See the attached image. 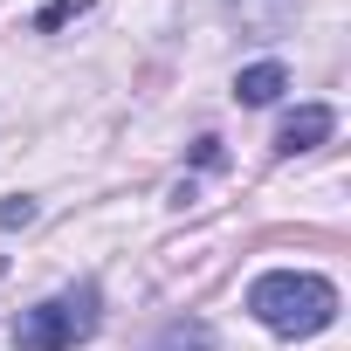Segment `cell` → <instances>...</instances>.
<instances>
[{"label":"cell","mask_w":351,"mask_h":351,"mask_svg":"<svg viewBox=\"0 0 351 351\" xmlns=\"http://www.w3.org/2000/svg\"><path fill=\"white\" fill-rule=\"evenodd\" d=\"M158 351H214V330H207V324H172V330L158 337Z\"/></svg>","instance_id":"obj_5"},{"label":"cell","mask_w":351,"mask_h":351,"mask_svg":"<svg viewBox=\"0 0 351 351\" xmlns=\"http://www.w3.org/2000/svg\"><path fill=\"white\" fill-rule=\"evenodd\" d=\"M97 303H104L97 282H83V289H62V296L21 310V324H14V351H76V344L97 330Z\"/></svg>","instance_id":"obj_2"},{"label":"cell","mask_w":351,"mask_h":351,"mask_svg":"<svg viewBox=\"0 0 351 351\" xmlns=\"http://www.w3.org/2000/svg\"><path fill=\"white\" fill-rule=\"evenodd\" d=\"M282 90H289V69H282V62H255V69L234 76V97H241V104H276Z\"/></svg>","instance_id":"obj_4"},{"label":"cell","mask_w":351,"mask_h":351,"mask_svg":"<svg viewBox=\"0 0 351 351\" xmlns=\"http://www.w3.org/2000/svg\"><path fill=\"white\" fill-rule=\"evenodd\" d=\"M35 221V200H8V207H0V228H28Z\"/></svg>","instance_id":"obj_7"},{"label":"cell","mask_w":351,"mask_h":351,"mask_svg":"<svg viewBox=\"0 0 351 351\" xmlns=\"http://www.w3.org/2000/svg\"><path fill=\"white\" fill-rule=\"evenodd\" d=\"M83 8H90V0H49V8H42V14H35V28H42V35H49V28H62V21H76V14H83Z\"/></svg>","instance_id":"obj_6"},{"label":"cell","mask_w":351,"mask_h":351,"mask_svg":"<svg viewBox=\"0 0 351 351\" xmlns=\"http://www.w3.org/2000/svg\"><path fill=\"white\" fill-rule=\"evenodd\" d=\"M330 131H337V110H330V104H296V110L282 117V131H276V152H282V158L317 152Z\"/></svg>","instance_id":"obj_3"},{"label":"cell","mask_w":351,"mask_h":351,"mask_svg":"<svg viewBox=\"0 0 351 351\" xmlns=\"http://www.w3.org/2000/svg\"><path fill=\"white\" fill-rule=\"evenodd\" d=\"M0 276H8V262H0Z\"/></svg>","instance_id":"obj_8"},{"label":"cell","mask_w":351,"mask_h":351,"mask_svg":"<svg viewBox=\"0 0 351 351\" xmlns=\"http://www.w3.org/2000/svg\"><path fill=\"white\" fill-rule=\"evenodd\" d=\"M248 310H255L276 337H317V330H330V317H337V289H330L324 276H310V269H269V276H255Z\"/></svg>","instance_id":"obj_1"}]
</instances>
